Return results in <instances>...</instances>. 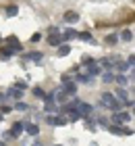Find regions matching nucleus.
I'll use <instances>...</instances> for the list:
<instances>
[{
    "label": "nucleus",
    "mask_w": 135,
    "mask_h": 146,
    "mask_svg": "<svg viewBox=\"0 0 135 146\" xmlns=\"http://www.w3.org/2000/svg\"><path fill=\"white\" fill-rule=\"evenodd\" d=\"M117 63H119L117 56H106V58H100V61H98L100 67H114Z\"/></svg>",
    "instance_id": "nucleus-6"
},
{
    "label": "nucleus",
    "mask_w": 135,
    "mask_h": 146,
    "mask_svg": "<svg viewBox=\"0 0 135 146\" xmlns=\"http://www.w3.org/2000/svg\"><path fill=\"white\" fill-rule=\"evenodd\" d=\"M27 61H42V52H29V54H25Z\"/></svg>",
    "instance_id": "nucleus-18"
},
{
    "label": "nucleus",
    "mask_w": 135,
    "mask_h": 146,
    "mask_svg": "<svg viewBox=\"0 0 135 146\" xmlns=\"http://www.w3.org/2000/svg\"><path fill=\"white\" fill-rule=\"evenodd\" d=\"M0 121H2V113H0Z\"/></svg>",
    "instance_id": "nucleus-36"
},
{
    "label": "nucleus",
    "mask_w": 135,
    "mask_h": 146,
    "mask_svg": "<svg viewBox=\"0 0 135 146\" xmlns=\"http://www.w3.org/2000/svg\"><path fill=\"white\" fill-rule=\"evenodd\" d=\"M117 42H119V38H117V36H114V34L106 38V44H108V46H112V44H117Z\"/></svg>",
    "instance_id": "nucleus-25"
},
{
    "label": "nucleus",
    "mask_w": 135,
    "mask_h": 146,
    "mask_svg": "<svg viewBox=\"0 0 135 146\" xmlns=\"http://www.w3.org/2000/svg\"><path fill=\"white\" fill-rule=\"evenodd\" d=\"M9 46H11L13 50H17V52L23 50V46H21V42L17 40V36H9Z\"/></svg>",
    "instance_id": "nucleus-8"
},
{
    "label": "nucleus",
    "mask_w": 135,
    "mask_h": 146,
    "mask_svg": "<svg viewBox=\"0 0 135 146\" xmlns=\"http://www.w3.org/2000/svg\"><path fill=\"white\" fill-rule=\"evenodd\" d=\"M77 38L83 40V42H87V44H96V40L92 38V34H87V31H81V34H77Z\"/></svg>",
    "instance_id": "nucleus-11"
},
{
    "label": "nucleus",
    "mask_w": 135,
    "mask_h": 146,
    "mask_svg": "<svg viewBox=\"0 0 135 146\" xmlns=\"http://www.w3.org/2000/svg\"><path fill=\"white\" fill-rule=\"evenodd\" d=\"M63 92L67 96H73L77 92V84L75 82H63Z\"/></svg>",
    "instance_id": "nucleus-5"
},
{
    "label": "nucleus",
    "mask_w": 135,
    "mask_h": 146,
    "mask_svg": "<svg viewBox=\"0 0 135 146\" xmlns=\"http://www.w3.org/2000/svg\"><path fill=\"white\" fill-rule=\"evenodd\" d=\"M0 146H6V144H4V142H0Z\"/></svg>",
    "instance_id": "nucleus-35"
},
{
    "label": "nucleus",
    "mask_w": 135,
    "mask_h": 146,
    "mask_svg": "<svg viewBox=\"0 0 135 146\" xmlns=\"http://www.w3.org/2000/svg\"><path fill=\"white\" fill-rule=\"evenodd\" d=\"M48 34H52V36H58V29H56V27H50V29H48Z\"/></svg>",
    "instance_id": "nucleus-33"
},
{
    "label": "nucleus",
    "mask_w": 135,
    "mask_h": 146,
    "mask_svg": "<svg viewBox=\"0 0 135 146\" xmlns=\"http://www.w3.org/2000/svg\"><path fill=\"white\" fill-rule=\"evenodd\" d=\"M125 121H129V115H127V113L117 111V113L112 115V123H114V125H119V127H121V125H123Z\"/></svg>",
    "instance_id": "nucleus-4"
},
{
    "label": "nucleus",
    "mask_w": 135,
    "mask_h": 146,
    "mask_svg": "<svg viewBox=\"0 0 135 146\" xmlns=\"http://www.w3.org/2000/svg\"><path fill=\"white\" fill-rule=\"evenodd\" d=\"M33 96H38V98H46V92L42 88H33Z\"/></svg>",
    "instance_id": "nucleus-24"
},
{
    "label": "nucleus",
    "mask_w": 135,
    "mask_h": 146,
    "mask_svg": "<svg viewBox=\"0 0 135 146\" xmlns=\"http://www.w3.org/2000/svg\"><path fill=\"white\" fill-rule=\"evenodd\" d=\"M21 131H23V123H21V121H17V123L11 127V134H13V138H17L19 134H21Z\"/></svg>",
    "instance_id": "nucleus-13"
},
{
    "label": "nucleus",
    "mask_w": 135,
    "mask_h": 146,
    "mask_svg": "<svg viewBox=\"0 0 135 146\" xmlns=\"http://www.w3.org/2000/svg\"><path fill=\"white\" fill-rule=\"evenodd\" d=\"M60 38L67 40V42H69V40H75V38H77V31H75V29H65V34L60 36Z\"/></svg>",
    "instance_id": "nucleus-14"
},
{
    "label": "nucleus",
    "mask_w": 135,
    "mask_h": 146,
    "mask_svg": "<svg viewBox=\"0 0 135 146\" xmlns=\"http://www.w3.org/2000/svg\"><path fill=\"white\" fill-rule=\"evenodd\" d=\"M75 111L79 113V117H81V119H85V117H90V115H92L94 107H92V104H87V102H79V100H77Z\"/></svg>",
    "instance_id": "nucleus-2"
},
{
    "label": "nucleus",
    "mask_w": 135,
    "mask_h": 146,
    "mask_svg": "<svg viewBox=\"0 0 135 146\" xmlns=\"http://www.w3.org/2000/svg\"><path fill=\"white\" fill-rule=\"evenodd\" d=\"M121 38H123L125 42H131V40H133V31L131 29H125L123 34H121Z\"/></svg>",
    "instance_id": "nucleus-21"
},
{
    "label": "nucleus",
    "mask_w": 135,
    "mask_h": 146,
    "mask_svg": "<svg viewBox=\"0 0 135 146\" xmlns=\"http://www.w3.org/2000/svg\"><path fill=\"white\" fill-rule=\"evenodd\" d=\"M77 77H79V73H77L75 69H71V71L63 73V82H73V79H77Z\"/></svg>",
    "instance_id": "nucleus-10"
},
{
    "label": "nucleus",
    "mask_w": 135,
    "mask_h": 146,
    "mask_svg": "<svg viewBox=\"0 0 135 146\" xmlns=\"http://www.w3.org/2000/svg\"><path fill=\"white\" fill-rule=\"evenodd\" d=\"M67 123V119H63V117H56V125H65Z\"/></svg>",
    "instance_id": "nucleus-32"
},
{
    "label": "nucleus",
    "mask_w": 135,
    "mask_h": 146,
    "mask_svg": "<svg viewBox=\"0 0 135 146\" xmlns=\"http://www.w3.org/2000/svg\"><path fill=\"white\" fill-rule=\"evenodd\" d=\"M67 117H69V119H71V121H77V119H81L77 111H67Z\"/></svg>",
    "instance_id": "nucleus-22"
},
{
    "label": "nucleus",
    "mask_w": 135,
    "mask_h": 146,
    "mask_svg": "<svg viewBox=\"0 0 135 146\" xmlns=\"http://www.w3.org/2000/svg\"><path fill=\"white\" fill-rule=\"evenodd\" d=\"M114 82H117L123 90L127 88V84H129V82H127V77H123V75H114Z\"/></svg>",
    "instance_id": "nucleus-17"
},
{
    "label": "nucleus",
    "mask_w": 135,
    "mask_h": 146,
    "mask_svg": "<svg viewBox=\"0 0 135 146\" xmlns=\"http://www.w3.org/2000/svg\"><path fill=\"white\" fill-rule=\"evenodd\" d=\"M102 79H104L106 84H112V82H114V73H104Z\"/></svg>",
    "instance_id": "nucleus-23"
},
{
    "label": "nucleus",
    "mask_w": 135,
    "mask_h": 146,
    "mask_svg": "<svg viewBox=\"0 0 135 146\" xmlns=\"http://www.w3.org/2000/svg\"><path fill=\"white\" fill-rule=\"evenodd\" d=\"M15 86H17V88H19V90H23V92H25V88H27V86H25V84H23V82H17V84H15Z\"/></svg>",
    "instance_id": "nucleus-31"
},
{
    "label": "nucleus",
    "mask_w": 135,
    "mask_h": 146,
    "mask_svg": "<svg viewBox=\"0 0 135 146\" xmlns=\"http://www.w3.org/2000/svg\"><path fill=\"white\" fill-rule=\"evenodd\" d=\"M33 146H42V144H40V142H36V144H33Z\"/></svg>",
    "instance_id": "nucleus-34"
},
{
    "label": "nucleus",
    "mask_w": 135,
    "mask_h": 146,
    "mask_svg": "<svg viewBox=\"0 0 135 146\" xmlns=\"http://www.w3.org/2000/svg\"><path fill=\"white\" fill-rule=\"evenodd\" d=\"M131 67H129V65H127V63H119V71H129Z\"/></svg>",
    "instance_id": "nucleus-27"
},
{
    "label": "nucleus",
    "mask_w": 135,
    "mask_h": 146,
    "mask_svg": "<svg viewBox=\"0 0 135 146\" xmlns=\"http://www.w3.org/2000/svg\"><path fill=\"white\" fill-rule=\"evenodd\" d=\"M69 52H71V46L69 44H60L58 46V56H67Z\"/></svg>",
    "instance_id": "nucleus-16"
},
{
    "label": "nucleus",
    "mask_w": 135,
    "mask_h": 146,
    "mask_svg": "<svg viewBox=\"0 0 135 146\" xmlns=\"http://www.w3.org/2000/svg\"><path fill=\"white\" fill-rule=\"evenodd\" d=\"M60 42H63V38H60V36H50L48 38V44L50 46H60Z\"/></svg>",
    "instance_id": "nucleus-19"
},
{
    "label": "nucleus",
    "mask_w": 135,
    "mask_h": 146,
    "mask_svg": "<svg viewBox=\"0 0 135 146\" xmlns=\"http://www.w3.org/2000/svg\"><path fill=\"white\" fill-rule=\"evenodd\" d=\"M102 107H106V109H112L114 113L117 111H121V107H123V102H119L117 98H114L110 92H104L102 94Z\"/></svg>",
    "instance_id": "nucleus-1"
},
{
    "label": "nucleus",
    "mask_w": 135,
    "mask_h": 146,
    "mask_svg": "<svg viewBox=\"0 0 135 146\" xmlns=\"http://www.w3.org/2000/svg\"><path fill=\"white\" fill-rule=\"evenodd\" d=\"M17 13H19V9L15 4H11V6H6V15L9 17H17Z\"/></svg>",
    "instance_id": "nucleus-20"
},
{
    "label": "nucleus",
    "mask_w": 135,
    "mask_h": 146,
    "mask_svg": "<svg viewBox=\"0 0 135 146\" xmlns=\"http://www.w3.org/2000/svg\"><path fill=\"white\" fill-rule=\"evenodd\" d=\"M65 21L73 25V23H77V21H79V15H77L75 11H67V13H65Z\"/></svg>",
    "instance_id": "nucleus-9"
},
{
    "label": "nucleus",
    "mask_w": 135,
    "mask_h": 146,
    "mask_svg": "<svg viewBox=\"0 0 135 146\" xmlns=\"http://www.w3.org/2000/svg\"><path fill=\"white\" fill-rule=\"evenodd\" d=\"M13 54H15V50H13L11 46H4V48H0V56H2V58H11Z\"/></svg>",
    "instance_id": "nucleus-12"
},
{
    "label": "nucleus",
    "mask_w": 135,
    "mask_h": 146,
    "mask_svg": "<svg viewBox=\"0 0 135 146\" xmlns=\"http://www.w3.org/2000/svg\"><path fill=\"white\" fill-rule=\"evenodd\" d=\"M15 109H17V111H27V104H23V102H17V104H15Z\"/></svg>",
    "instance_id": "nucleus-28"
},
{
    "label": "nucleus",
    "mask_w": 135,
    "mask_h": 146,
    "mask_svg": "<svg viewBox=\"0 0 135 146\" xmlns=\"http://www.w3.org/2000/svg\"><path fill=\"white\" fill-rule=\"evenodd\" d=\"M40 40H42V34H33L31 36V42H40Z\"/></svg>",
    "instance_id": "nucleus-29"
},
{
    "label": "nucleus",
    "mask_w": 135,
    "mask_h": 146,
    "mask_svg": "<svg viewBox=\"0 0 135 146\" xmlns=\"http://www.w3.org/2000/svg\"><path fill=\"white\" fill-rule=\"evenodd\" d=\"M87 75H92V77H96V75H100L102 73V69H100V65H98V61H90L87 63Z\"/></svg>",
    "instance_id": "nucleus-3"
},
{
    "label": "nucleus",
    "mask_w": 135,
    "mask_h": 146,
    "mask_svg": "<svg viewBox=\"0 0 135 146\" xmlns=\"http://www.w3.org/2000/svg\"><path fill=\"white\" fill-rule=\"evenodd\" d=\"M44 121L48 123V125H56V117H54V115H46V119H44Z\"/></svg>",
    "instance_id": "nucleus-26"
},
{
    "label": "nucleus",
    "mask_w": 135,
    "mask_h": 146,
    "mask_svg": "<svg viewBox=\"0 0 135 146\" xmlns=\"http://www.w3.org/2000/svg\"><path fill=\"white\" fill-rule=\"evenodd\" d=\"M23 129H25L29 136H38V134H40V127H38L36 123H31V121H29V123H23Z\"/></svg>",
    "instance_id": "nucleus-7"
},
{
    "label": "nucleus",
    "mask_w": 135,
    "mask_h": 146,
    "mask_svg": "<svg viewBox=\"0 0 135 146\" xmlns=\"http://www.w3.org/2000/svg\"><path fill=\"white\" fill-rule=\"evenodd\" d=\"M6 96H9V98H21V96H23V90H19V88H11L9 92H6Z\"/></svg>",
    "instance_id": "nucleus-15"
},
{
    "label": "nucleus",
    "mask_w": 135,
    "mask_h": 146,
    "mask_svg": "<svg viewBox=\"0 0 135 146\" xmlns=\"http://www.w3.org/2000/svg\"><path fill=\"white\" fill-rule=\"evenodd\" d=\"M56 146H60V144H56Z\"/></svg>",
    "instance_id": "nucleus-37"
},
{
    "label": "nucleus",
    "mask_w": 135,
    "mask_h": 146,
    "mask_svg": "<svg viewBox=\"0 0 135 146\" xmlns=\"http://www.w3.org/2000/svg\"><path fill=\"white\" fill-rule=\"evenodd\" d=\"M2 136H4V140H13V134H11V129H9V131H4Z\"/></svg>",
    "instance_id": "nucleus-30"
}]
</instances>
